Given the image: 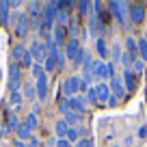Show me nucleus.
Segmentation results:
<instances>
[{
	"label": "nucleus",
	"instance_id": "6e6552de",
	"mask_svg": "<svg viewBox=\"0 0 147 147\" xmlns=\"http://www.w3.org/2000/svg\"><path fill=\"white\" fill-rule=\"evenodd\" d=\"M110 93H113V97H117V100H123L125 95V87L123 82H121V78H117V76H113V80H110Z\"/></svg>",
	"mask_w": 147,
	"mask_h": 147
},
{
	"label": "nucleus",
	"instance_id": "ea45409f",
	"mask_svg": "<svg viewBox=\"0 0 147 147\" xmlns=\"http://www.w3.org/2000/svg\"><path fill=\"white\" fill-rule=\"evenodd\" d=\"M143 69H145V61H134V74H141Z\"/></svg>",
	"mask_w": 147,
	"mask_h": 147
},
{
	"label": "nucleus",
	"instance_id": "72a5a7b5",
	"mask_svg": "<svg viewBox=\"0 0 147 147\" xmlns=\"http://www.w3.org/2000/svg\"><path fill=\"white\" fill-rule=\"evenodd\" d=\"M110 54H113V61H121V54H123V52H121V48H119V43H113V50H110Z\"/></svg>",
	"mask_w": 147,
	"mask_h": 147
},
{
	"label": "nucleus",
	"instance_id": "58836bf2",
	"mask_svg": "<svg viewBox=\"0 0 147 147\" xmlns=\"http://www.w3.org/2000/svg\"><path fill=\"white\" fill-rule=\"evenodd\" d=\"M59 110L63 113V115H67V113H69V100H61V104H59Z\"/></svg>",
	"mask_w": 147,
	"mask_h": 147
},
{
	"label": "nucleus",
	"instance_id": "7c9ffc66",
	"mask_svg": "<svg viewBox=\"0 0 147 147\" xmlns=\"http://www.w3.org/2000/svg\"><path fill=\"white\" fill-rule=\"evenodd\" d=\"M138 54H141L143 61H147V41H145V37L138 39Z\"/></svg>",
	"mask_w": 147,
	"mask_h": 147
},
{
	"label": "nucleus",
	"instance_id": "4be33fe9",
	"mask_svg": "<svg viewBox=\"0 0 147 147\" xmlns=\"http://www.w3.org/2000/svg\"><path fill=\"white\" fill-rule=\"evenodd\" d=\"M95 50H97V54L102 56V61L108 56V46H106V41L102 39V37H97V41H95Z\"/></svg>",
	"mask_w": 147,
	"mask_h": 147
},
{
	"label": "nucleus",
	"instance_id": "ddd939ff",
	"mask_svg": "<svg viewBox=\"0 0 147 147\" xmlns=\"http://www.w3.org/2000/svg\"><path fill=\"white\" fill-rule=\"evenodd\" d=\"M35 89H37V100H39V102H46L48 100V78L37 80Z\"/></svg>",
	"mask_w": 147,
	"mask_h": 147
},
{
	"label": "nucleus",
	"instance_id": "9d476101",
	"mask_svg": "<svg viewBox=\"0 0 147 147\" xmlns=\"http://www.w3.org/2000/svg\"><path fill=\"white\" fill-rule=\"evenodd\" d=\"M95 93H97V102H108L110 97H113V93H110V87L104 82H97L95 84Z\"/></svg>",
	"mask_w": 147,
	"mask_h": 147
},
{
	"label": "nucleus",
	"instance_id": "412c9836",
	"mask_svg": "<svg viewBox=\"0 0 147 147\" xmlns=\"http://www.w3.org/2000/svg\"><path fill=\"white\" fill-rule=\"evenodd\" d=\"M82 134H84V130L80 128V125H78V128H69V132H67V141H69V143H74V141L78 143L80 138H82Z\"/></svg>",
	"mask_w": 147,
	"mask_h": 147
},
{
	"label": "nucleus",
	"instance_id": "e433bc0d",
	"mask_svg": "<svg viewBox=\"0 0 147 147\" xmlns=\"http://www.w3.org/2000/svg\"><path fill=\"white\" fill-rule=\"evenodd\" d=\"M76 147H93V141H91V138H87V136H82L78 143H76Z\"/></svg>",
	"mask_w": 147,
	"mask_h": 147
},
{
	"label": "nucleus",
	"instance_id": "2eb2a0df",
	"mask_svg": "<svg viewBox=\"0 0 147 147\" xmlns=\"http://www.w3.org/2000/svg\"><path fill=\"white\" fill-rule=\"evenodd\" d=\"M22 97L24 100H37V89H35V84H30V82H24L22 84Z\"/></svg>",
	"mask_w": 147,
	"mask_h": 147
},
{
	"label": "nucleus",
	"instance_id": "c756f323",
	"mask_svg": "<svg viewBox=\"0 0 147 147\" xmlns=\"http://www.w3.org/2000/svg\"><path fill=\"white\" fill-rule=\"evenodd\" d=\"M67 22H69V13L67 11H59L56 13V26H65Z\"/></svg>",
	"mask_w": 147,
	"mask_h": 147
},
{
	"label": "nucleus",
	"instance_id": "6ab92c4d",
	"mask_svg": "<svg viewBox=\"0 0 147 147\" xmlns=\"http://www.w3.org/2000/svg\"><path fill=\"white\" fill-rule=\"evenodd\" d=\"M22 102H24L22 91H13V93H11L9 104H11V108H13V110H20V108H22Z\"/></svg>",
	"mask_w": 147,
	"mask_h": 147
},
{
	"label": "nucleus",
	"instance_id": "dca6fc26",
	"mask_svg": "<svg viewBox=\"0 0 147 147\" xmlns=\"http://www.w3.org/2000/svg\"><path fill=\"white\" fill-rule=\"evenodd\" d=\"M52 39H54L56 48L65 46V26H54V30H52Z\"/></svg>",
	"mask_w": 147,
	"mask_h": 147
},
{
	"label": "nucleus",
	"instance_id": "4c0bfd02",
	"mask_svg": "<svg viewBox=\"0 0 147 147\" xmlns=\"http://www.w3.org/2000/svg\"><path fill=\"white\" fill-rule=\"evenodd\" d=\"M69 35H71V39H76V35H78V22L76 20L69 24Z\"/></svg>",
	"mask_w": 147,
	"mask_h": 147
},
{
	"label": "nucleus",
	"instance_id": "aec40b11",
	"mask_svg": "<svg viewBox=\"0 0 147 147\" xmlns=\"http://www.w3.org/2000/svg\"><path fill=\"white\" fill-rule=\"evenodd\" d=\"M26 48H24L22 46V43H20V46H13V63H22V61H24V56H26Z\"/></svg>",
	"mask_w": 147,
	"mask_h": 147
},
{
	"label": "nucleus",
	"instance_id": "49530a36",
	"mask_svg": "<svg viewBox=\"0 0 147 147\" xmlns=\"http://www.w3.org/2000/svg\"><path fill=\"white\" fill-rule=\"evenodd\" d=\"M117 102H119L117 97H110V100H108V104H110V106H117Z\"/></svg>",
	"mask_w": 147,
	"mask_h": 147
},
{
	"label": "nucleus",
	"instance_id": "f704fd0d",
	"mask_svg": "<svg viewBox=\"0 0 147 147\" xmlns=\"http://www.w3.org/2000/svg\"><path fill=\"white\" fill-rule=\"evenodd\" d=\"M65 63H67V56H65V52H59V54H56V67L63 69Z\"/></svg>",
	"mask_w": 147,
	"mask_h": 147
},
{
	"label": "nucleus",
	"instance_id": "0eeeda50",
	"mask_svg": "<svg viewBox=\"0 0 147 147\" xmlns=\"http://www.w3.org/2000/svg\"><path fill=\"white\" fill-rule=\"evenodd\" d=\"M28 30H30V18H28L26 13H20L18 24H15V35L18 37H26Z\"/></svg>",
	"mask_w": 147,
	"mask_h": 147
},
{
	"label": "nucleus",
	"instance_id": "09e8293b",
	"mask_svg": "<svg viewBox=\"0 0 147 147\" xmlns=\"http://www.w3.org/2000/svg\"><path fill=\"white\" fill-rule=\"evenodd\" d=\"M0 78H2V69H0Z\"/></svg>",
	"mask_w": 147,
	"mask_h": 147
},
{
	"label": "nucleus",
	"instance_id": "c9c22d12",
	"mask_svg": "<svg viewBox=\"0 0 147 147\" xmlns=\"http://www.w3.org/2000/svg\"><path fill=\"white\" fill-rule=\"evenodd\" d=\"M89 30H91L93 35L100 30V28H97V18H95V15H91V20H89Z\"/></svg>",
	"mask_w": 147,
	"mask_h": 147
},
{
	"label": "nucleus",
	"instance_id": "bb28decb",
	"mask_svg": "<svg viewBox=\"0 0 147 147\" xmlns=\"http://www.w3.org/2000/svg\"><path fill=\"white\" fill-rule=\"evenodd\" d=\"M125 48H128L130 54L136 56V52H138V41L134 39V37H128V39H125Z\"/></svg>",
	"mask_w": 147,
	"mask_h": 147
},
{
	"label": "nucleus",
	"instance_id": "f257e3e1",
	"mask_svg": "<svg viewBox=\"0 0 147 147\" xmlns=\"http://www.w3.org/2000/svg\"><path fill=\"white\" fill-rule=\"evenodd\" d=\"M108 9H110V15H113V18L119 20L123 26H128V13H130L128 2H115V0H113V2H108Z\"/></svg>",
	"mask_w": 147,
	"mask_h": 147
},
{
	"label": "nucleus",
	"instance_id": "cd10ccee",
	"mask_svg": "<svg viewBox=\"0 0 147 147\" xmlns=\"http://www.w3.org/2000/svg\"><path fill=\"white\" fill-rule=\"evenodd\" d=\"M76 7H78V15H80V18H84V15L89 13V9H91L93 5H91V2H87V0H82V2H78Z\"/></svg>",
	"mask_w": 147,
	"mask_h": 147
},
{
	"label": "nucleus",
	"instance_id": "f8f14e48",
	"mask_svg": "<svg viewBox=\"0 0 147 147\" xmlns=\"http://www.w3.org/2000/svg\"><path fill=\"white\" fill-rule=\"evenodd\" d=\"M123 80H125V91H134V89H136V84H138V76L132 71V69H125Z\"/></svg>",
	"mask_w": 147,
	"mask_h": 147
},
{
	"label": "nucleus",
	"instance_id": "f3484780",
	"mask_svg": "<svg viewBox=\"0 0 147 147\" xmlns=\"http://www.w3.org/2000/svg\"><path fill=\"white\" fill-rule=\"evenodd\" d=\"M54 132H56V136H59V138H67L69 125L65 123V119H59V121L54 123Z\"/></svg>",
	"mask_w": 147,
	"mask_h": 147
},
{
	"label": "nucleus",
	"instance_id": "f03ea898",
	"mask_svg": "<svg viewBox=\"0 0 147 147\" xmlns=\"http://www.w3.org/2000/svg\"><path fill=\"white\" fill-rule=\"evenodd\" d=\"M91 69H93L95 80H106L113 76V63H106V61H100V59L91 63Z\"/></svg>",
	"mask_w": 147,
	"mask_h": 147
},
{
	"label": "nucleus",
	"instance_id": "5701e85b",
	"mask_svg": "<svg viewBox=\"0 0 147 147\" xmlns=\"http://www.w3.org/2000/svg\"><path fill=\"white\" fill-rule=\"evenodd\" d=\"M9 2H0V24H9Z\"/></svg>",
	"mask_w": 147,
	"mask_h": 147
},
{
	"label": "nucleus",
	"instance_id": "39448f33",
	"mask_svg": "<svg viewBox=\"0 0 147 147\" xmlns=\"http://www.w3.org/2000/svg\"><path fill=\"white\" fill-rule=\"evenodd\" d=\"M20 84H22L20 65H18V63H11V67H9V89H11V93H13V91H20Z\"/></svg>",
	"mask_w": 147,
	"mask_h": 147
},
{
	"label": "nucleus",
	"instance_id": "423d86ee",
	"mask_svg": "<svg viewBox=\"0 0 147 147\" xmlns=\"http://www.w3.org/2000/svg\"><path fill=\"white\" fill-rule=\"evenodd\" d=\"M80 50H82V46H80L78 39H69L67 43H65V56H67V61H76V56L80 54Z\"/></svg>",
	"mask_w": 147,
	"mask_h": 147
},
{
	"label": "nucleus",
	"instance_id": "b1692460",
	"mask_svg": "<svg viewBox=\"0 0 147 147\" xmlns=\"http://www.w3.org/2000/svg\"><path fill=\"white\" fill-rule=\"evenodd\" d=\"M134 61H136V56L134 54H130L128 50L123 52V54H121V65H123L125 69H132V65H134Z\"/></svg>",
	"mask_w": 147,
	"mask_h": 147
},
{
	"label": "nucleus",
	"instance_id": "20e7f679",
	"mask_svg": "<svg viewBox=\"0 0 147 147\" xmlns=\"http://www.w3.org/2000/svg\"><path fill=\"white\" fill-rule=\"evenodd\" d=\"M80 87H82V78H80V76H71V78L63 80V84H61V89H63V93L67 97H74L80 91Z\"/></svg>",
	"mask_w": 147,
	"mask_h": 147
},
{
	"label": "nucleus",
	"instance_id": "2f4dec72",
	"mask_svg": "<svg viewBox=\"0 0 147 147\" xmlns=\"http://www.w3.org/2000/svg\"><path fill=\"white\" fill-rule=\"evenodd\" d=\"M26 125H28L30 130H37V125H39V119H37L35 113H30V115L26 117Z\"/></svg>",
	"mask_w": 147,
	"mask_h": 147
},
{
	"label": "nucleus",
	"instance_id": "a211bd4d",
	"mask_svg": "<svg viewBox=\"0 0 147 147\" xmlns=\"http://www.w3.org/2000/svg\"><path fill=\"white\" fill-rule=\"evenodd\" d=\"M63 119H65V123H67L69 128H78V123H80V119H82V115H78V113H71V110H69V113L63 117Z\"/></svg>",
	"mask_w": 147,
	"mask_h": 147
},
{
	"label": "nucleus",
	"instance_id": "473e14b6",
	"mask_svg": "<svg viewBox=\"0 0 147 147\" xmlns=\"http://www.w3.org/2000/svg\"><path fill=\"white\" fill-rule=\"evenodd\" d=\"M18 125H20V121H18V115H9V121H7V128H9V132L11 130H18Z\"/></svg>",
	"mask_w": 147,
	"mask_h": 147
},
{
	"label": "nucleus",
	"instance_id": "a19ab883",
	"mask_svg": "<svg viewBox=\"0 0 147 147\" xmlns=\"http://www.w3.org/2000/svg\"><path fill=\"white\" fill-rule=\"evenodd\" d=\"M56 147H71V143L67 138H56Z\"/></svg>",
	"mask_w": 147,
	"mask_h": 147
},
{
	"label": "nucleus",
	"instance_id": "79ce46f5",
	"mask_svg": "<svg viewBox=\"0 0 147 147\" xmlns=\"http://www.w3.org/2000/svg\"><path fill=\"white\" fill-rule=\"evenodd\" d=\"M136 136H138V138H147V125H141V128H138Z\"/></svg>",
	"mask_w": 147,
	"mask_h": 147
},
{
	"label": "nucleus",
	"instance_id": "c03bdc74",
	"mask_svg": "<svg viewBox=\"0 0 147 147\" xmlns=\"http://www.w3.org/2000/svg\"><path fill=\"white\" fill-rule=\"evenodd\" d=\"M20 5H22V2H20V0H13V2H9V7H11V9H18Z\"/></svg>",
	"mask_w": 147,
	"mask_h": 147
},
{
	"label": "nucleus",
	"instance_id": "393cba45",
	"mask_svg": "<svg viewBox=\"0 0 147 147\" xmlns=\"http://www.w3.org/2000/svg\"><path fill=\"white\" fill-rule=\"evenodd\" d=\"M41 9H43V5L41 2H28V11H30V18H39L41 15Z\"/></svg>",
	"mask_w": 147,
	"mask_h": 147
},
{
	"label": "nucleus",
	"instance_id": "4468645a",
	"mask_svg": "<svg viewBox=\"0 0 147 147\" xmlns=\"http://www.w3.org/2000/svg\"><path fill=\"white\" fill-rule=\"evenodd\" d=\"M15 132H18V141H30V138H32V130L26 125V121H24V123H20Z\"/></svg>",
	"mask_w": 147,
	"mask_h": 147
},
{
	"label": "nucleus",
	"instance_id": "a878e982",
	"mask_svg": "<svg viewBox=\"0 0 147 147\" xmlns=\"http://www.w3.org/2000/svg\"><path fill=\"white\" fill-rule=\"evenodd\" d=\"M30 74H32V78H35V80L46 78V69H43V65H32V67H30Z\"/></svg>",
	"mask_w": 147,
	"mask_h": 147
},
{
	"label": "nucleus",
	"instance_id": "9b49d317",
	"mask_svg": "<svg viewBox=\"0 0 147 147\" xmlns=\"http://www.w3.org/2000/svg\"><path fill=\"white\" fill-rule=\"evenodd\" d=\"M67 100H69V110L71 113H78V115L84 113V106H87L84 97H67Z\"/></svg>",
	"mask_w": 147,
	"mask_h": 147
},
{
	"label": "nucleus",
	"instance_id": "de8ad7c7",
	"mask_svg": "<svg viewBox=\"0 0 147 147\" xmlns=\"http://www.w3.org/2000/svg\"><path fill=\"white\" fill-rule=\"evenodd\" d=\"M113 147H121V145H119V143H117V145H113Z\"/></svg>",
	"mask_w": 147,
	"mask_h": 147
},
{
	"label": "nucleus",
	"instance_id": "1a4fd4ad",
	"mask_svg": "<svg viewBox=\"0 0 147 147\" xmlns=\"http://www.w3.org/2000/svg\"><path fill=\"white\" fill-rule=\"evenodd\" d=\"M130 20L134 24H141L145 20V7L143 5H130Z\"/></svg>",
	"mask_w": 147,
	"mask_h": 147
},
{
	"label": "nucleus",
	"instance_id": "7ed1b4c3",
	"mask_svg": "<svg viewBox=\"0 0 147 147\" xmlns=\"http://www.w3.org/2000/svg\"><path fill=\"white\" fill-rule=\"evenodd\" d=\"M32 54V59H35V65H46V59H48V48L46 43L41 41H32L30 43V50H28Z\"/></svg>",
	"mask_w": 147,
	"mask_h": 147
},
{
	"label": "nucleus",
	"instance_id": "a18cd8bd",
	"mask_svg": "<svg viewBox=\"0 0 147 147\" xmlns=\"http://www.w3.org/2000/svg\"><path fill=\"white\" fill-rule=\"evenodd\" d=\"M13 147H28V145H26L24 141H15V143H13Z\"/></svg>",
	"mask_w": 147,
	"mask_h": 147
},
{
	"label": "nucleus",
	"instance_id": "37998d69",
	"mask_svg": "<svg viewBox=\"0 0 147 147\" xmlns=\"http://www.w3.org/2000/svg\"><path fill=\"white\" fill-rule=\"evenodd\" d=\"M28 147H39V141H37V138H35V136H32V138H30V141H28Z\"/></svg>",
	"mask_w": 147,
	"mask_h": 147
},
{
	"label": "nucleus",
	"instance_id": "c85d7f7f",
	"mask_svg": "<svg viewBox=\"0 0 147 147\" xmlns=\"http://www.w3.org/2000/svg\"><path fill=\"white\" fill-rule=\"evenodd\" d=\"M84 102H89V104H97V93H95V87H89V89H87Z\"/></svg>",
	"mask_w": 147,
	"mask_h": 147
}]
</instances>
